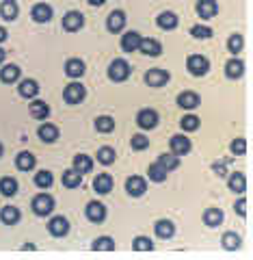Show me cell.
<instances>
[{"label":"cell","mask_w":253,"mask_h":260,"mask_svg":"<svg viewBox=\"0 0 253 260\" xmlns=\"http://www.w3.org/2000/svg\"><path fill=\"white\" fill-rule=\"evenodd\" d=\"M18 91L22 98H26V100H32L37 93H39V83L37 80H32V78H24L20 87H18Z\"/></svg>","instance_id":"20"},{"label":"cell","mask_w":253,"mask_h":260,"mask_svg":"<svg viewBox=\"0 0 253 260\" xmlns=\"http://www.w3.org/2000/svg\"><path fill=\"white\" fill-rule=\"evenodd\" d=\"M0 221H3L5 225H15L20 221V210L15 206H5L3 210H0Z\"/></svg>","instance_id":"32"},{"label":"cell","mask_w":253,"mask_h":260,"mask_svg":"<svg viewBox=\"0 0 253 260\" xmlns=\"http://www.w3.org/2000/svg\"><path fill=\"white\" fill-rule=\"evenodd\" d=\"M93 189L100 195L111 193L113 191V176L111 174H97L95 180H93Z\"/></svg>","instance_id":"21"},{"label":"cell","mask_w":253,"mask_h":260,"mask_svg":"<svg viewBox=\"0 0 253 260\" xmlns=\"http://www.w3.org/2000/svg\"><path fill=\"white\" fill-rule=\"evenodd\" d=\"M130 63L126 59H115L109 65V78L113 83H124V80L130 78Z\"/></svg>","instance_id":"2"},{"label":"cell","mask_w":253,"mask_h":260,"mask_svg":"<svg viewBox=\"0 0 253 260\" xmlns=\"http://www.w3.org/2000/svg\"><path fill=\"white\" fill-rule=\"evenodd\" d=\"M219 11V5L216 0H197V15L201 20H210L214 18Z\"/></svg>","instance_id":"15"},{"label":"cell","mask_w":253,"mask_h":260,"mask_svg":"<svg viewBox=\"0 0 253 260\" xmlns=\"http://www.w3.org/2000/svg\"><path fill=\"white\" fill-rule=\"evenodd\" d=\"M5 56H7V52L3 50V48H0V63H3V61H5Z\"/></svg>","instance_id":"51"},{"label":"cell","mask_w":253,"mask_h":260,"mask_svg":"<svg viewBox=\"0 0 253 260\" xmlns=\"http://www.w3.org/2000/svg\"><path fill=\"white\" fill-rule=\"evenodd\" d=\"M30 208H32V213L39 215V217L50 215L54 210V198H52V195H48V193H39V195L32 198Z\"/></svg>","instance_id":"1"},{"label":"cell","mask_w":253,"mask_h":260,"mask_svg":"<svg viewBox=\"0 0 253 260\" xmlns=\"http://www.w3.org/2000/svg\"><path fill=\"white\" fill-rule=\"evenodd\" d=\"M221 243H223V247H225V249H230V251H232V249H238L242 241H240V237H238L236 232H225V234H223V239H221Z\"/></svg>","instance_id":"39"},{"label":"cell","mask_w":253,"mask_h":260,"mask_svg":"<svg viewBox=\"0 0 253 260\" xmlns=\"http://www.w3.org/2000/svg\"><path fill=\"white\" fill-rule=\"evenodd\" d=\"M138 52H143V54H148V56H158L162 52V46H160L158 39L145 37V39H141V44H138Z\"/></svg>","instance_id":"17"},{"label":"cell","mask_w":253,"mask_h":260,"mask_svg":"<svg viewBox=\"0 0 253 260\" xmlns=\"http://www.w3.org/2000/svg\"><path fill=\"white\" fill-rule=\"evenodd\" d=\"M85 95H87V89L83 85L80 83H69L67 87H65V91H63V100L67 104H80L85 100Z\"/></svg>","instance_id":"4"},{"label":"cell","mask_w":253,"mask_h":260,"mask_svg":"<svg viewBox=\"0 0 253 260\" xmlns=\"http://www.w3.org/2000/svg\"><path fill=\"white\" fill-rule=\"evenodd\" d=\"M74 169L76 172H80V174H89L93 169V160H91V156H87V154H78V156H74Z\"/></svg>","instance_id":"34"},{"label":"cell","mask_w":253,"mask_h":260,"mask_svg":"<svg viewBox=\"0 0 253 260\" xmlns=\"http://www.w3.org/2000/svg\"><path fill=\"white\" fill-rule=\"evenodd\" d=\"M115 150L109 148V145H104V148L97 150V160L102 162V165H111V162H115Z\"/></svg>","instance_id":"40"},{"label":"cell","mask_w":253,"mask_h":260,"mask_svg":"<svg viewBox=\"0 0 253 260\" xmlns=\"http://www.w3.org/2000/svg\"><path fill=\"white\" fill-rule=\"evenodd\" d=\"M30 115L35 119H46L48 115H50V107H48L46 102H42V100H35L30 104Z\"/></svg>","instance_id":"35"},{"label":"cell","mask_w":253,"mask_h":260,"mask_svg":"<svg viewBox=\"0 0 253 260\" xmlns=\"http://www.w3.org/2000/svg\"><path fill=\"white\" fill-rule=\"evenodd\" d=\"M186 70H189L193 76H203V74H208V70H210V61L201 54H191L189 61H186Z\"/></svg>","instance_id":"3"},{"label":"cell","mask_w":253,"mask_h":260,"mask_svg":"<svg viewBox=\"0 0 253 260\" xmlns=\"http://www.w3.org/2000/svg\"><path fill=\"white\" fill-rule=\"evenodd\" d=\"M191 139L189 137H184V135H173L171 137V152L177 154V156H184V154H189L191 152Z\"/></svg>","instance_id":"11"},{"label":"cell","mask_w":253,"mask_h":260,"mask_svg":"<svg viewBox=\"0 0 253 260\" xmlns=\"http://www.w3.org/2000/svg\"><path fill=\"white\" fill-rule=\"evenodd\" d=\"M20 74H22V70L18 68V65L9 63V65H5V68L0 70V80H3V83H7V85H11V83H18Z\"/></svg>","instance_id":"19"},{"label":"cell","mask_w":253,"mask_h":260,"mask_svg":"<svg viewBox=\"0 0 253 260\" xmlns=\"http://www.w3.org/2000/svg\"><path fill=\"white\" fill-rule=\"evenodd\" d=\"M156 162L165 167L167 172H173V169L179 167V156H177V154H173V152H165V154H160Z\"/></svg>","instance_id":"30"},{"label":"cell","mask_w":253,"mask_h":260,"mask_svg":"<svg viewBox=\"0 0 253 260\" xmlns=\"http://www.w3.org/2000/svg\"><path fill=\"white\" fill-rule=\"evenodd\" d=\"M154 232H156L158 239H171L175 234V225L169 219H158L156 225H154Z\"/></svg>","instance_id":"18"},{"label":"cell","mask_w":253,"mask_h":260,"mask_svg":"<svg viewBox=\"0 0 253 260\" xmlns=\"http://www.w3.org/2000/svg\"><path fill=\"white\" fill-rule=\"evenodd\" d=\"M93 249L95 251H111V249H115V241L111 237H97L93 241Z\"/></svg>","instance_id":"41"},{"label":"cell","mask_w":253,"mask_h":260,"mask_svg":"<svg viewBox=\"0 0 253 260\" xmlns=\"http://www.w3.org/2000/svg\"><path fill=\"white\" fill-rule=\"evenodd\" d=\"M87 3L91 5V7H102V5L106 3V0H87Z\"/></svg>","instance_id":"50"},{"label":"cell","mask_w":253,"mask_h":260,"mask_svg":"<svg viewBox=\"0 0 253 260\" xmlns=\"http://www.w3.org/2000/svg\"><path fill=\"white\" fill-rule=\"evenodd\" d=\"M242 46H244V39L240 32H234V35H230V39H227V50L230 52H240L242 50Z\"/></svg>","instance_id":"42"},{"label":"cell","mask_w":253,"mask_h":260,"mask_svg":"<svg viewBox=\"0 0 253 260\" xmlns=\"http://www.w3.org/2000/svg\"><path fill=\"white\" fill-rule=\"evenodd\" d=\"M148 176H150V180H154V182H165L169 172L162 165H158V162H154V165H150V169H148Z\"/></svg>","instance_id":"36"},{"label":"cell","mask_w":253,"mask_h":260,"mask_svg":"<svg viewBox=\"0 0 253 260\" xmlns=\"http://www.w3.org/2000/svg\"><path fill=\"white\" fill-rule=\"evenodd\" d=\"M179 126H182V130H186V133H193V130L199 128V117L197 115H186V117H182V121H179Z\"/></svg>","instance_id":"43"},{"label":"cell","mask_w":253,"mask_h":260,"mask_svg":"<svg viewBox=\"0 0 253 260\" xmlns=\"http://www.w3.org/2000/svg\"><path fill=\"white\" fill-rule=\"evenodd\" d=\"M132 247H134L136 251H152V249H154V243H152V239H148V237H136V239L132 241Z\"/></svg>","instance_id":"44"},{"label":"cell","mask_w":253,"mask_h":260,"mask_svg":"<svg viewBox=\"0 0 253 260\" xmlns=\"http://www.w3.org/2000/svg\"><path fill=\"white\" fill-rule=\"evenodd\" d=\"M85 213H87V219H89V221L102 223L104 219H106V206L100 204V202H89L87 208H85Z\"/></svg>","instance_id":"10"},{"label":"cell","mask_w":253,"mask_h":260,"mask_svg":"<svg viewBox=\"0 0 253 260\" xmlns=\"http://www.w3.org/2000/svg\"><path fill=\"white\" fill-rule=\"evenodd\" d=\"M18 13H20V7L15 0H3V3H0V18L5 22H13L18 18Z\"/></svg>","instance_id":"16"},{"label":"cell","mask_w":253,"mask_h":260,"mask_svg":"<svg viewBox=\"0 0 253 260\" xmlns=\"http://www.w3.org/2000/svg\"><path fill=\"white\" fill-rule=\"evenodd\" d=\"M136 124H138V128H143V130L156 128V124H158V113L154 111V109H143V111H138Z\"/></svg>","instance_id":"5"},{"label":"cell","mask_w":253,"mask_h":260,"mask_svg":"<svg viewBox=\"0 0 253 260\" xmlns=\"http://www.w3.org/2000/svg\"><path fill=\"white\" fill-rule=\"evenodd\" d=\"M169 72L167 70H160V68H154L150 70L148 74H145V83H148L150 87H162V85H167L169 83Z\"/></svg>","instance_id":"9"},{"label":"cell","mask_w":253,"mask_h":260,"mask_svg":"<svg viewBox=\"0 0 253 260\" xmlns=\"http://www.w3.org/2000/svg\"><path fill=\"white\" fill-rule=\"evenodd\" d=\"M234 208L238 210V215H240V217L247 215V202H244V200H238V204H236Z\"/></svg>","instance_id":"48"},{"label":"cell","mask_w":253,"mask_h":260,"mask_svg":"<svg viewBox=\"0 0 253 260\" xmlns=\"http://www.w3.org/2000/svg\"><path fill=\"white\" fill-rule=\"evenodd\" d=\"M232 152L236 154V156H242V154L247 152V141H244L242 137H238L236 141H232Z\"/></svg>","instance_id":"47"},{"label":"cell","mask_w":253,"mask_h":260,"mask_svg":"<svg viewBox=\"0 0 253 260\" xmlns=\"http://www.w3.org/2000/svg\"><path fill=\"white\" fill-rule=\"evenodd\" d=\"M37 135L44 143H54L56 139H59V128L52 126V124H42L37 130Z\"/></svg>","instance_id":"24"},{"label":"cell","mask_w":253,"mask_h":260,"mask_svg":"<svg viewBox=\"0 0 253 260\" xmlns=\"http://www.w3.org/2000/svg\"><path fill=\"white\" fill-rule=\"evenodd\" d=\"M227 184H230V189L234 193H244V189H247V178H244L242 172H232Z\"/></svg>","instance_id":"27"},{"label":"cell","mask_w":253,"mask_h":260,"mask_svg":"<svg viewBox=\"0 0 253 260\" xmlns=\"http://www.w3.org/2000/svg\"><path fill=\"white\" fill-rule=\"evenodd\" d=\"M191 35L195 39H210L212 37V28L210 26H201V24H197V26L191 28Z\"/></svg>","instance_id":"46"},{"label":"cell","mask_w":253,"mask_h":260,"mask_svg":"<svg viewBox=\"0 0 253 260\" xmlns=\"http://www.w3.org/2000/svg\"><path fill=\"white\" fill-rule=\"evenodd\" d=\"M203 223L208 228H216L223 223V210L221 208H208L206 213H203Z\"/></svg>","instance_id":"29"},{"label":"cell","mask_w":253,"mask_h":260,"mask_svg":"<svg viewBox=\"0 0 253 260\" xmlns=\"http://www.w3.org/2000/svg\"><path fill=\"white\" fill-rule=\"evenodd\" d=\"M0 156H3V143H0Z\"/></svg>","instance_id":"52"},{"label":"cell","mask_w":253,"mask_h":260,"mask_svg":"<svg viewBox=\"0 0 253 260\" xmlns=\"http://www.w3.org/2000/svg\"><path fill=\"white\" fill-rule=\"evenodd\" d=\"M177 104L182 109H197L201 102H199V95L195 91H182L177 95Z\"/></svg>","instance_id":"25"},{"label":"cell","mask_w":253,"mask_h":260,"mask_svg":"<svg viewBox=\"0 0 253 260\" xmlns=\"http://www.w3.org/2000/svg\"><path fill=\"white\" fill-rule=\"evenodd\" d=\"M126 22H128V18H126V13L124 11H111L109 13V18H106V28H109L111 32H121L126 28Z\"/></svg>","instance_id":"7"},{"label":"cell","mask_w":253,"mask_h":260,"mask_svg":"<svg viewBox=\"0 0 253 260\" xmlns=\"http://www.w3.org/2000/svg\"><path fill=\"white\" fill-rule=\"evenodd\" d=\"M15 165H18L20 172H30V169H35L37 158L32 156L30 152H20L18 156H15Z\"/></svg>","instance_id":"22"},{"label":"cell","mask_w":253,"mask_h":260,"mask_svg":"<svg viewBox=\"0 0 253 260\" xmlns=\"http://www.w3.org/2000/svg\"><path fill=\"white\" fill-rule=\"evenodd\" d=\"M7 35H9V32H7V28H5V26H0V44H3L5 39H7Z\"/></svg>","instance_id":"49"},{"label":"cell","mask_w":253,"mask_h":260,"mask_svg":"<svg viewBox=\"0 0 253 260\" xmlns=\"http://www.w3.org/2000/svg\"><path fill=\"white\" fill-rule=\"evenodd\" d=\"M48 232H50L52 237L61 239V237H65V234L69 232V221H67V219H65L63 215L52 217V219H50V223H48Z\"/></svg>","instance_id":"6"},{"label":"cell","mask_w":253,"mask_h":260,"mask_svg":"<svg viewBox=\"0 0 253 260\" xmlns=\"http://www.w3.org/2000/svg\"><path fill=\"white\" fill-rule=\"evenodd\" d=\"M52 182H54V176L50 172H46V169L35 174V184L39 186V189H50Z\"/></svg>","instance_id":"38"},{"label":"cell","mask_w":253,"mask_h":260,"mask_svg":"<svg viewBox=\"0 0 253 260\" xmlns=\"http://www.w3.org/2000/svg\"><path fill=\"white\" fill-rule=\"evenodd\" d=\"M126 191L132 195V198H141V195L148 191V182H145L141 176H132L126 180Z\"/></svg>","instance_id":"13"},{"label":"cell","mask_w":253,"mask_h":260,"mask_svg":"<svg viewBox=\"0 0 253 260\" xmlns=\"http://www.w3.org/2000/svg\"><path fill=\"white\" fill-rule=\"evenodd\" d=\"M177 15L173 13V11H162L158 18H156V24L162 28V30H173L175 26H177Z\"/></svg>","instance_id":"23"},{"label":"cell","mask_w":253,"mask_h":260,"mask_svg":"<svg viewBox=\"0 0 253 260\" xmlns=\"http://www.w3.org/2000/svg\"><path fill=\"white\" fill-rule=\"evenodd\" d=\"M30 18L35 22H39V24L50 22L52 20V7L46 5V3H37L35 7H32V11H30Z\"/></svg>","instance_id":"14"},{"label":"cell","mask_w":253,"mask_h":260,"mask_svg":"<svg viewBox=\"0 0 253 260\" xmlns=\"http://www.w3.org/2000/svg\"><path fill=\"white\" fill-rule=\"evenodd\" d=\"M0 193L7 195V198H13V195L18 193V180L11 178V176L0 178Z\"/></svg>","instance_id":"33"},{"label":"cell","mask_w":253,"mask_h":260,"mask_svg":"<svg viewBox=\"0 0 253 260\" xmlns=\"http://www.w3.org/2000/svg\"><path fill=\"white\" fill-rule=\"evenodd\" d=\"M130 143H132V150H136V152H143V150L150 148V139L145 135H134Z\"/></svg>","instance_id":"45"},{"label":"cell","mask_w":253,"mask_h":260,"mask_svg":"<svg viewBox=\"0 0 253 260\" xmlns=\"http://www.w3.org/2000/svg\"><path fill=\"white\" fill-rule=\"evenodd\" d=\"M83 24H85V15L78 13V11H67L63 15V28L69 30V32L80 30L83 28Z\"/></svg>","instance_id":"8"},{"label":"cell","mask_w":253,"mask_h":260,"mask_svg":"<svg viewBox=\"0 0 253 260\" xmlns=\"http://www.w3.org/2000/svg\"><path fill=\"white\" fill-rule=\"evenodd\" d=\"M225 74H227V78H240L244 74V63L234 56V59L225 63Z\"/></svg>","instance_id":"28"},{"label":"cell","mask_w":253,"mask_h":260,"mask_svg":"<svg viewBox=\"0 0 253 260\" xmlns=\"http://www.w3.org/2000/svg\"><path fill=\"white\" fill-rule=\"evenodd\" d=\"M61 182H63V186H67V189H76V186L83 184V174L76 172V169H67V172H63Z\"/></svg>","instance_id":"26"},{"label":"cell","mask_w":253,"mask_h":260,"mask_svg":"<svg viewBox=\"0 0 253 260\" xmlns=\"http://www.w3.org/2000/svg\"><path fill=\"white\" fill-rule=\"evenodd\" d=\"M141 35L136 30H128L121 35V50L124 52H136L138 50V44H141Z\"/></svg>","instance_id":"12"},{"label":"cell","mask_w":253,"mask_h":260,"mask_svg":"<svg viewBox=\"0 0 253 260\" xmlns=\"http://www.w3.org/2000/svg\"><path fill=\"white\" fill-rule=\"evenodd\" d=\"M95 130H97V133H104V135L113 133V130H115V119L109 117V115L97 117V119H95Z\"/></svg>","instance_id":"37"},{"label":"cell","mask_w":253,"mask_h":260,"mask_svg":"<svg viewBox=\"0 0 253 260\" xmlns=\"http://www.w3.org/2000/svg\"><path fill=\"white\" fill-rule=\"evenodd\" d=\"M65 74H67L69 78H80L85 74V63L80 59H69L67 63H65Z\"/></svg>","instance_id":"31"}]
</instances>
